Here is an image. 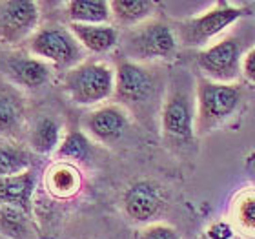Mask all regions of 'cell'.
<instances>
[{"instance_id":"27","label":"cell","mask_w":255,"mask_h":239,"mask_svg":"<svg viewBox=\"0 0 255 239\" xmlns=\"http://www.w3.org/2000/svg\"><path fill=\"white\" fill-rule=\"evenodd\" d=\"M243 7H248L246 13L252 16H255V2H248V4H243Z\"/></svg>"},{"instance_id":"10","label":"cell","mask_w":255,"mask_h":239,"mask_svg":"<svg viewBox=\"0 0 255 239\" xmlns=\"http://www.w3.org/2000/svg\"><path fill=\"white\" fill-rule=\"evenodd\" d=\"M40 4L33 0H0V44L15 48L38 29Z\"/></svg>"},{"instance_id":"12","label":"cell","mask_w":255,"mask_h":239,"mask_svg":"<svg viewBox=\"0 0 255 239\" xmlns=\"http://www.w3.org/2000/svg\"><path fill=\"white\" fill-rule=\"evenodd\" d=\"M2 77L18 90H40L53 77V68L29 51H15L2 64Z\"/></svg>"},{"instance_id":"26","label":"cell","mask_w":255,"mask_h":239,"mask_svg":"<svg viewBox=\"0 0 255 239\" xmlns=\"http://www.w3.org/2000/svg\"><path fill=\"white\" fill-rule=\"evenodd\" d=\"M243 77L250 84H255V44L246 51L245 59H243Z\"/></svg>"},{"instance_id":"23","label":"cell","mask_w":255,"mask_h":239,"mask_svg":"<svg viewBox=\"0 0 255 239\" xmlns=\"http://www.w3.org/2000/svg\"><path fill=\"white\" fill-rule=\"evenodd\" d=\"M33 216L18 207L0 205V236L5 239H26L31 230Z\"/></svg>"},{"instance_id":"5","label":"cell","mask_w":255,"mask_h":239,"mask_svg":"<svg viewBox=\"0 0 255 239\" xmlns=\"http://www.w3.org/2000/svg\"><path fill=\"white\" fill-rule=\"evenodd\" d=\"M197 119L195 135L204 137L224 126L234 117L243 101V90L237 84H221L204 77H197Z\"/></svg>"},{"instance_id":"25","label":"cell","mask_w":255,"mask_h":239,"mask_svg":"<svg viewBox=\"0 0 255 239\" xmlns=\"http://www.w3.org/2000/svg\"><path fill=\"white\" fill-rule=\"evenodd\" d=\"M237 234L232 227L230 221H219V223H213L210 229H208L206 236L208 239H232Z\"/></svg>"},{"instance_id":"14","label":"cell","mask_w":255,"mask_h":239,"mask_svg":"<svg viewBox=\"0 0 255 239\" xmlns=\"http://www.w3.org/2000/svg\"><path fill=\"white\" fill-rule=\"evenodd\" d=\"M26 124V97L16 86L0 80V139L15 141Z\"/></svg>"},{"instance_id":"2","label":"cell","mask_w":255,"mask_h":239,"mask_svg":"<svg viewBox=\"0 0 255 239\" xmlns=\"http://www.w3.org/2000/svg\"><path fill=\"white\" fill-rule=\"evenodd\" d=\"M254 44L255 35H250V26L234 27L201 49L195 57V66L204 79L221 84H237L243 77V59Z\"/></svg>"},{"instance_id":"9","label":"cell","mask_w":255,"mask_h":239,"mask_svg":"<svg viewBox=\"0 0 255 239\" xmlns=\"http://www.w3.org/2000/svg\"><path fill=\"white\" fill-rule=\"evenodd\" d=\"M166 192L162 185L153 179H135L124 188L121 196V208L129 223L148 227L157 223L166 208Z\"/></svg>"},{"instance_id":"20","label":"cell","mask_w":255,"mask_h":239,"mask_svg":"<svg viewBox=\"0 0 255 239\" xmlns=\"http://www.w3.org/2000/svg\"><path fill=\"white\" fill-rule=\"evenodd\" d=\"M33 168V152L16 141H0V177H9Z\"/></svg>"},{"instance_id":"18","label":"cell","mask_w":255,"mask_h":239,"mask_svg":"<svg viewBox=\"0 0 255 239\" xmlns=\"http://www.w3.org/2000/svg\"><path fill=\"white\" fill-rule=\"evenodd\" d=\"M112 24L124 31L140 26L153 18L157 2L151 0H110Z\"/></svg>"},{"instance_id":"11","label":"cell","mask_w":255,"mask_h":239,"mask_svg":"<svg viewBox=\"0 0 255 239\" xmlns=\"http://www.w3.org/2000/svg\"><path fill=\"white\" fill-rule=\"evenodd\" d=\"M129 112L117 102H106L102 106L93 108L82 119V132L93 143L110 144L119 143L129 128Z\"/></svg>"},{"instance_id":"13","label":"cell","mask_w":255,"mask_h":239,"mask_svg":"<svg viewBox=\"0 0 255 239\" xmlns=\"http://www.w3.org/2000/svg\"><path fill=\"white\" fill-rule=\"evenodd\" d=\"M42 185L49 197H53L57 201H69L80 194L84 186V176L80 166L55 159L44 170Z\"/></svg>"},{"instance_id":"21","label":"cell","mask_w":255,"mask_h":239,"mask_svg":"<svg viewBox=\"0 0 255 239\" xmlns=\"http://www.w3.org/2000/svg\"><path fill=\"white\" fill-rule=\"evenodd\" d=\"M230 223L237 234L255 239V188L241 192L234 199Z\"/></svg>"},{"instance_id":"8","label":"cell","mask_w":255,"mask_h":239,"mask_svg":"<svg viewBox=\"0 0 255 239\" xmlns=\"http://www.w3.org/2000/svg\"><path fill=\"white\" fill-rule=\"evenodd\" d=\"M26 49L37 59L48 62L53 69L62 71H68L86 60V51L75 38L69 26L60 24L38 27L26 42Z\"/></svg>"},{"instance_id":"24","label":"cell","mask_w":255,"mask_h":239,"mask_svg":"<svg viewBox=\"0 0 255 239\" xmlns=\"http://www.w3.org/2000/svg\"><path fill=\"white\" fill-rule=\"evenodd\" d=\"M135 239H181V236L173 227L157 221L148 227H140L135 234Z\"/></svg>"},{"instance_id":"6","label":"cell","mask_w":255,"mask_h":239,"mask_svg":"<svg viewBox=\"0 0 255 239\" xmlns=\"http://www.w3.org/2000/svg\"><path fill=\"white\" fill-rule=\"evenodd\" d=\"M124 59L138 64L170 60L175 57L179 40L175 29L164 20L151 18L140 26L124 31L121 37Z\"/></svg>"},{"instance_id":"15","label":"cell","mask_w":255,"mask_h":239,"mask_svg":"<svg viewBox=\"0 0 255 239\" xmlns=\"http://www.w3.org/2000/svg\"><path fill=\"white\" fill-rule=\"evenodd\" d=\"M37 194L35 170H27L9 177H0V205H11L33 216V203Z\"/></svg>"},{"instance_id":"19","label":"cell","mask_w":255,"mask_h":239,"mask_svg":"<svg viewBox=\"0 0 255 239\" xmlns=\"http://www.w3.org/2000/svg\"><path fill=\"white\" fill-rule=\"evenodd\" d=\"M69 24H112V7L106 0H69L64 4Z\"/></svg>"},{"instance_id":"16","label":"cell","mask_w":255,"mask_h":239,"mask_svg":"<svg viewBox=\"0 0 255 239\" xmlns=\"http://www.w3.org/2000/svg\"><path fill=\"white\" fill-rule=\"evenodd\" d=\"M75 38L79 40L84 51L93 55H106L121 44V33L113 24H68Z\"/></svg>"},{"instance_id":"4","label":"cell","mask_w":255,"mask_h":239,"mask_svg":"<svg viewBox=\"0 0 255 239\" xmlns=\"http://www.w3.org/2000/svg\"><path fill=\"white\" fill-rule=\"evenodd\" d=\"M160 80L148 64L121 60L115 66V93L113 101L126 108L129 115H138L153 106V101L162 102L164 90Z\"/></svg>"},{"instance_id":"17","label":"cell","mask_w":255,"mask_h":239,"mask_svg":"<svg viewBox=\"0 0 255 239\" xmlns=\"http://www.w3.org/2000/svg\"><path fill=\"white\" fill-rule=\"evenodd\" d=\"M62 124L53 115H42L35 121L27 135V148L35 155H55L62 143Z\"/></svg>"},{"instance_id":"3","label":"cell","mask_w":255,"mask_h":239,"mask_svg":"<svg viewBox=\"0 0 255 239\" xmlns=\"http://www.w3.org/2000/svg\"><path fill=\"white\" fill-rule=\"evenodd\" d=\"M62 90L77 106H102L115 93V66L106 60H82L64 71Z\"/></svg>"},{"instance_id":"7","label":"cell","mask_w":255,"mask_h":239,"mask_svg":"<svg viewBox=\"0 0 255 239\" xmlns=\"http://www.w3.org/2000/svg\"><path fill=\"white\" fill-rule=\"evenodd\" d=\"M245 15L246 9L243 5H235L232 2H217L201 15L190 16L186 20L179 22L173 29H175L179 46L204 49L226 29L237 24Z\"/></svg>"},{"instance_id":"22","label":"cell","mask_w":255,"mask_h":239,"mask_svg":"<svg viewBox=\"0 0 255 239\" xmlns=\"http://www.w3.org/2000/svg\"><path fill=\"white\" fill-rule=\"evenodd\" d=\"M91 152H93V141L82 130H68L64 133L62 143L55 154V159L73 163L79 166L86 161H90Z\"/></svg>"},{"instance_id":"1","label":"cell","mask_w":255,"mask_h":239,"mask_svg":"<svg viewBox=\"0 0 255 239\" xmlns=\"http://www.w3.org/2000/svg\"><path fill=\"white\" fill-rule=\"evenodd\" d=\"M197 77L188 69L171 71L164 86V95L160 102L159 122L160 132L168 141L190 143L195 135L197 119Z\"/></svg>"}]
</instances>
